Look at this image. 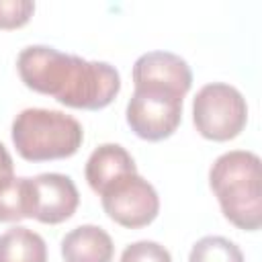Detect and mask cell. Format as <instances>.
<instances>
[{
  "instance_id": "obj_7",
  "label": "cell",
  "mask_w": 262,
  "mask_h": 262,
  "mask_svg": "<svg viewBox=\"0 0 262 262\" xmlns=\"http://www.w3.org/2000/svg\"><path fill=\"white\" fill-rule=\"evenodd\" d=\"M31 194L33 219L47 225H57L70 219L80 203L74 180L57 172H47L31 178Z\"/></svg>"
},
{
  "instance_id": "obj_2",
  "label": "cell",
  "mask_w": 262,
  "mask_h": 262,
  "mask_svg": "<svg viewBox=\"0 0 262 262\" xmlns=\"http://www.w3.org/2000/svg\"><path fill=\"white\" fill-rule=\"evenodd\" d=\"M260 180V158L246 149L221 154L209 170V184L221 213L239 229L256 231L262 225Z\"/></svg>"
},
{
  "instance_id": "obj_8",
  "label": "cell",
  "mask_w": 262,
  "mask_h": 262,
  "mask_svg": "<svg viewBox=\"0 0 262 262\" xmlns=\"http://www.w3.org/2000/svg\"><path fill=\"white\" fill-rule=\"evenodd\" d=\"M135 88H160L186 96L192 86L190 66L170 51H147L133 63Z\"/></svg>"
},
{
  "instance_id": "obj_11",
  "label": "cell",
  "mask_w": 262,
  "mask_h": 262,
  "mask_svg": "<svg viewBox=\"0 0 262 262\" xmlns=\"http://www.w3.org/2000/svg\"><path fill=\"white\" fill-rule=\"evenodd\" d=\"M0 262H47L45 239L29 227H10L0 235Z\"/></svg>"
},
{
  "instance_id": "obj_1",
  "label": "cell",
  "mask_w": 262,
  "mask_h": 262,
  "mask_svg": "<svg viewBox=\"0 0 262 262\" xmlns=\"http://www.w3.org/2000/svg\"><path fill=\"white\" fill-rule=\"evenodd\" d=\"M16 70L27 88L53 96L70 108L100 111L121 90V76L106 61H88L55 47L31 45L18 53Z\"/></svg>"
},
{
  "instance_id": "obj_3",
  "label": "cell",
  "mask_w": 262,
  "mask_h": 262,
  "mask_svg": "<svg viewBox=\"0 0 262 262\" xmlns=\"http://www.w3.org/2000/svg\"><path fill=\"white\" fill-rule=\"evenodd\" d=\"M84 139L82 125L51 108H25L12 121V143L27 162H49L74 156Z\"/></svg>"
},
{
  "instance_id": "obj_13",
  "label": "cell",
  "mask_w": 262,
  "mask_h": 262,
  "mask_svg": "<svg viewBox=\"0 0 262 262\" xmlns=\"http://www.w3.org/2000/svg\"><path fill=\"white\" fill-rule=\"evenodd\" d=\"M188 262H246V258L231 239L221 235H205L192 246Z\"/></svg>"
},
{
  "instance_id": "obj_15",
  "label": "cell",
  "mask_w": 262,
  "mask_h": 262,
  "mask_svg": "<svg viewBox=\"0 0 262 262\" xmlns=\"http://www.w3.org/2000/svg\"><path fill=\"white\" fill-rule=\"evenodd\" d=\"M121 262H172V256L158 242L141 239L123 250Z\"/></svg>"
},
{
  "instance_id": "obj_12",
  "label": "cell",
  "mask_w": 262,
  "mask_h": 262,
  "mask_svg": "<svg viewBox=\"0 0 262 262\" xmlns=\"http://www.w3.org/2000/svg\"><path fill=\"white\" fill-rule=\"evenodd\" d=\"M31 178H14L0 188V223L33 219Z\"/></svg>"
},
{
  "instance_id": "obj_9",
  "label": "cell",
  "mask_w": 262,
  "mask_h": 262,
  "mask_svg": "<svg viewBox=\"0 0 262 262\" xmlns=\"http://www.w3.org/2000/svg\"><path fill=\"white\" fill-rule=\"evenodd\" d=\"M133 172H137L135 160L119 143H102V145H98L90 154V158L86 162V170H84L86 180H88L90 188L96 194H100L117 178H121L125 174H133Z\"/></svg>"
},
{
  "instance_id": "obj_16",
  "label": "cell",
  "mask_w": 262,
  "mask_h": 262,
  "mask_svg": "<svg viewBox=\"0 0 262 262\" xmlns=\"http://www.w3.org/2000/svg\"><path fill=\"white\" fill-rule=\"evenodd\" d=\"M14 164L12 158L8 154V149L0 143V188H4L6 184H10L14 180Z\"/></svg>"
},
{
  "instance_id": "obj_5",
  "label": "cell",
  "mask_w": 262,
  "mask_h": 262,
  "mask_svg": "<svg viewBox=\"0 0 262 262\" xmlns=\"http://www.w3.org/2000/svg\"><path fill=\"white\" fill-rule=\"evenodd\" d=\"M182 94L160 88H135L127 102V123L145 141L174 135L182 121Z\"/></svg>"
},
{
  "instance_id": "obj_14",
  "label": "cell",
  "mask_w": 262,
  "mask_h": 262,
  "mask_svg": "<svg viewBox=\"0 0 262 262\" xmlns=\"http://www.w3.org/2000/svg\"><path fill=\"white\" fill-rule=\"evenodd\" d=\"M35 12V2L31 0H0V29L12 31L29 23Z\"/></svg>"
},
{
  "instance_id": "obj_6",
  "label": "cell",
  "mask_w": 262,
  "mask_h": 262,
  "mask_svg": "<svg viewBox=\"0 0 262 262\" xmlns=\"http://www.w3.org/2000/svg\"><path fill=\"white\" fill-rule=\"evenodd\" d=\"M104 213L127 229L149 225L160 213V196L156 188L137 172L125 174L100 192Z\"/></svg>"
},
{
  "instance_id": "obj_10",
  "label": "cell",
  "mask_w": 262,
  "mask_h": 262,
  "mask_svg": "<svg viewBox=\"0 0 262 262\" xmlns=\"http://www.w3.org/2000/svg\"><path fill=\"white\" fill-rule=\"evenodd\" d=\"M66 262H113L115 244L98 225H80L61 239Z\"/></svg>"
},
{
  "instance_id": "obj_4",
  "label": "cell",
  "mask_w": 262,
  "mask_h": 262,
  "mask_svg": "<svg viewBox=\"0 0 262 262\" xmlns=\"http://www.w3.org/2000/svg\"><path fill=\"white\" fill-rule=\"evenodd\" d=\"M192 121L205 139L229 141L237 137L248 123L246 98L229 84H205L192 100Z\"/></svg>"
}]
</instances>
